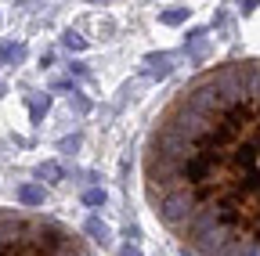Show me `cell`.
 Masks as SVG:
<instances>
[{
    "instance_id": "6da1fadb",
    "label": "cell",
    "mask_w": 260,
    "mask_h": 256,
    "mask_svg": "<svg viewBox=\"0 0 260 256\" xmlns=\"http://www.w3.org/2000/svg\"><path fill=\"white\" fill-rule=\"evenodd\" d=\"M141 173L188 256H260V58L191 76L152 123Z\"/></svg>"
},
{
    "instance_id": "7a4b0ae2",
    "label": "cell",
    "mask_w": 260,
    "mask_h": 256,
    "mask_svg": "<svg viewBox=\"0 0 260 256\" xmlns=\"http://www.w3.org/2000/svg\"><path fill=\"white\" fill-rule=\"evenodd\" d=\"M0 256H98L87 238L44 213L0 209Z\"/></svg>"
},
{
    "instance_id": "3957f363",
    "label": "cell",
    "mask_w": 260,
    "mask_h": 256,
    "mask_svg": "<svg viewBox=\"0 0 260 256\" xmlns=\"http://www.w3.org/2000/svg\"><path fill=\"white\" fill-rule=\"evenodd\" d=\"M83 235H87L90 242H98V245H109V238H112L109 224H105V220H98V216H90V220L83 224Z\"/></svg>"
},
{
    "instance_id": "277c9868",
    "label": "cell",
    "mask_w": 260,
    "mask_h": 256,
    "mask_svg": "<svg viewBox=\"0 0 260 256\" xmlns=\"http://www.w3.org/2000/svg\"><path fill=\"white\" fill-rule=\"evenodd\" d=\"M18 202H22L25 209L44 206V188H40V184H22V188H18Z\"/></svg>"
},
{
    "instance_id": "5b68a950",
    "label": "cell",
    "mask_w": 260,
    "mask_h": 256,
    "mask_svg": "<svg viewBox=\"0 0 260 256\" xmlns=\"http://www.w3.org/2000/svg\"><path fill=\"white\" fill-rule=\"evenodd\" d=\"M188 40H191V58L195 61H206V33L199 29V33H191Z\"/></svg>"
},
{
    "instance_id": "8992f818",
    "label": "cell",
    "mask_w": 260,
    "mask_h": 256,
    "mask_svg": "<svg viewBox=\"0 0 260 256\" xmlns=\"http://www.w3.org/2000/svg\"><path fill=\"white\" fill-rule=\"evenodd\" d=\"M37 173H40V180H51V184H58V180L65 177L58 163H40V170H37Z\"/></svg>"
},
{
    "instance_id": "52a82bcc",
    "label": "cell",
    "mask_w": 260,
    "mask_h": 256,
    "mask_svg": "<svg viewBox=\"0 0 260 256\" xmlns=\"http://www.w3.org/2000/svg\"><path fill=\"white\" fill-rule=\"evenodd\" d=\"M184 18H188V8H174V11H162V15H159L162 25H181Z\"/></svg>"
},
{
    "instance_id": "ba28073f",
    "label": "cell",
    "mask_w": 260,
    "mask_h": 256,
    "mask_svg": "<svg viewBox=\"0 0 260 256\" xmlns=\"http://www.w3.org/2000/svg\"><path fill=\"white\" fill-rule=\"evenodd\" d=\"M18 58H22L18 44H0V61H18Z\"/></svg>"
},
{
    "instance_id": "9c48e42d",
    "label": "cell",
    "mask_w": 260,
    "mask_h": 256,
    "mask_svg": "<svg viewBox=\"0 0 260 256\" xmlns=\"http://www.w3.org/2000/svg\"><path fill=\"white\" fill-rule=\"evenodd\" d=\"M83 202H87V206H105V191H102V188L83 191Z\"/></svg>"
},
{
    "instance_id": "30bf717a",
    "label": "cell",
    "mask_w": 260,
    "mask_h": 256,
    "mask_svg": "<svg viewBox=\"0 0 260 256\" xmlns=\"http://www.w3.org/2000/svg\"><path fill=\"white\" fill-rule=\"evenodd\" d=\"M61 44L69 47V51H83V47H87V40H83L80 33H65V36H61Z\"/></svg>"
},
{
    "instance_id": "8fae6325",
    "label": "cell",
    "mask_w": 260,
    "mask_h": 256,
    "mask_svg": "<svg viewBox=\"0 0 260 256\" xmlns=\"http://www.w3.org/2000/svg\"><path fill=\"white\" fill-rule=\"evenodd\" d=\"M148 65H152V76H167V72H170V61H167V58H159V61L148 58Z\"/></svg>"
},
{
    "instance_id": "7c38bea8",
    "label": "cell",
    "mask_w": 260,
    "mask_h": 256,
    "mask_svg": "<svg viewBox=\"0 0 260 256\" xmlns=\"http://www.w3.org/2000/svg\"><path fill=\"white\" fill-rule=\"evenodd\" d=\"M29 112H32V119H40V116L47 112V98H32V101H29Z\"/></svg>"
},
{
    "instance_id": "4fadbf2b",
    "label": "cell",
    "mask_w": 260,
    "mask_h": 256,
    "mask_svg": "<svg viewBox=\"0 0 260 256\" xmlns=\"http://www.w3.org/2000/svg\"><path fill=\"white\" fill-rule=\"evenodd\" d=\"M119 256H141V249H134V245H123V249H119Z\"/></svg>"
}]
</instances>
